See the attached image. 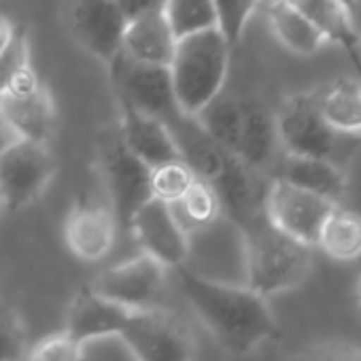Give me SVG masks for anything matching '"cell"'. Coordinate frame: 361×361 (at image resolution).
<instances>
[{
	"label": "cell",
	"mask_w": 361,
	"mask_h": 361,
	"mask_svg": "<svg viewBox=\"0 0 361 361\" xmlns=\"http://www.w3.org/2000/svg\"><path fill=\"white\" fill-rule=\"evenodd\" d=\"M211 188L215 190L219 198L221 213L238 230L264 211L266 188L264 190L259 188L257 172L247 168L232 153L226 157L221 172L211 180Z\"/></svg>",
	"instance_id": "cell-15"
},
{
	"label": "cell",
	"mask_w": 361,
	"mask_h": 361,
	"mask_svg": "<svg viewBox=\"0 0 361 361\" xmlns=\"http://www.w3.org/2000/svg\"><path fill=\"white\" fill-rule=\"evenodd\" d=\"M279 147L291 157L331 159L338 151V132L323 119L314 92L291 94L274 115Z\"/></svg>",
	"instance_id": "cell-9"
},
{
	"label": "cell",
	"mask_w": 361,
	"mask_h": 361,
	"mask_svg": "<svg viewBox=\"0 0 361 361\" xmlns=\"http://www.w3.org/2000/svg\"><path fill=\"white\" fill-rule=\"evenodd\" d=\"M196 119L224 151L234 155L243 128V100L219 94L196 115Z\"/></svg>",
	"instance_id": "cell-27"
},
{
	"label": "cell",
	"mask_w": 361,
	"mask_h": 361,
	"mask_svg": "<svg viewBox=\"0 0 361 361\" xmlns=\"http://www.w3.org/2000/svg\"><path fill=\"white\" fill-rule=\"evenodd\" d=\"M317 106L338 134H361V81L338 77L314 90Z\"/></svg>",
	"instance_id": "cell-23"
},
{
	"label": "cell",
	"mask_w": 361,
	"mask_h": 361,
	"mask_svg": "<svg viewBox=\"0 0 361 361\" xmlns=\"http://www.w3.org/2000/svg\"><path fill=\"white\" fill-rule=\"evenodd\" d=\"M257 5L259 0H213L215 28L221 32V37L228 41L232 49L240 43L245 28Z\"/></svg>",
	"instance_id": "cell-30"
},
{
	"label": "cell",
	"mask_w": 361,
	"mask_h": 361,
	"mask_svg": "<svg viewBox=\"0 0 361 361\" xmlns=\"http://www.w3.org/2000/svg\"><path fill=\"white\" fill-rule=\"evenodd\" d=\"M100 168L117 226L130 230L136 213L153 198L151 168L126 149L117 128L100 138Z\"/></svg>",
	"instance_id": "cell-5"
},
{
	"label": "cell",
	"mask_w": 361,
	"mask_h": 361,
	"mask_svg": "<svg viewBox=\"0 0 361 361\" xmlns=\"http://www.w3.org/2000/svg\"><path fill=\"white\" fill-rule=\"evenodd\" d=\"M119 9L123 11V16L130 20L147 16V13H155V11H164L168 0H117Z\"/></svg>",
	"instance_id": "cell-34"
},
{
	"label": "cell",
	"mask_w": 361,
	"mask_h": 361,
	"mask_svg": "<svg viewBox=\"0 0 361 361\" xmlns=\"http://www.w3.org/2000/svg\"><path fill=\"white\" fill-rule=\"evenodd\" d=\"M28 353V331L22 317L0 304V361H24Z\"/></svg>",
	"instance_id": "cell-32"
},
{
	"label": "cell",
	"mask_w": 361,
	"mask_h": 361,
	"mask_svg": "<svg viewBox=\"0 0 361 361\" xmlns=\"http://www.w3.org/2000/svg\"><path fill=\"white\" fill-rule=\"evenodd\" d=\"M245 245L247 287L262 298L300 287L314 262V247L304 245L276 230L264 211L240 228Z\"/></svg>",
	"instance_id": "cell-2"
},
{
	"label": "cell",
	"mask_w": 361,
	"mask_h": 361,
	"mask_svg": "<svg viewBox=\"0 0 361 361\" xmlns=\"http://www.w3.org/2000/svg\"><path fill=\"white\" fill-rule=\"evenodd\" d=\"M121 117L117 123L119 136L126 149L138 157L147 168H157L170 161H178V151L170 130L155 117H149L130 104L119 102Z\"/></svg>",
	"instance_id": "cell-16"
},
{
	"label": "cell",
	"mask_w": 361,
	"mask_h": 361,
	"mask_svg": "<svg viewBox=\"0 0 361 361\" xmlns=\"http://www.w3.org/2000/svg\"><path fill=\"white\" fill-rule=\"evenodd\" d=\"M340 3L355 16V11H357V5H359V0H340Z\"/></svg>",
	"instance_id": "cell-38"
},
{
	"label": "cell",
	"mask_w": 361,
	"mask_h": 361,
	"mask_svg": "<svg viewBox=\"0 0 361 361\" xmlns=\"http://www.w3.org/2000/svg\"><path fill=\"white\" fill-rule=\"evenodd\" d=\"M106 66L119 102L159 119L166 128L183 115L174 96L168 66L138 62L123 49Z\"/></svg>",
	"instance_id": "cell-4"
},
{
	"label": "cell",
	"mask_w": 361,
	"mask_h": 361,
	"mask_svg": "<svg viewBox=\"0 0 361 361\" xmlns=\"http://www.w3.org/2000/svg\"><path fill=\"white\" fill-rule=\"evenodd\" d=\"M13 140H16V136H13L5 126H0V155L5 153V149H7Z\"/></svg>",
	"instance_id": "cell-36"
},
{
	"label": "cell",
	"mask_w": 361,
	"mask_h": 361,
	"mask_svg": "<svg viewBox=\"0 0 361 361\" xmlns=\"http://www.w3.org/2000/svg\"><path fill=\"white\" fill-rule=\"evenodd\" d=\"M196 174L183 161H170L151 170V192L155 200L174 204L194 185Z\"/></svg>",
	"instance_id": "cell-29"
},
{
	"label": "cell",
	"mask_w": 361,
	"mask_h": 361,
	"mask_svg": "<svg viewBox=\"0 0 361 361\" xmlns=\"http://www.w3.org/2000/svg\"><path fill=\"white\" fill-rule=\"evenodd\" d=\"M338 204L312 192L272 178L264 192V215L283 234L314 247L319 230Z\"/></svg>",
	"instance_id": "cell-10"
},
{
	"label": "cell",
	"mask_w": 361,
	"mask_h": 361,
	"mask_svg": "<svg viewBox=\"0 0 361 361\" xmlns=\"http://www.w3.org/2000/svg\"><path fill=\"white\" fill-rule=\"evenodd\" d=\"M130 317L132 310H126L109 302L106 298L98 295L92 287H83L71 302L64 329L81 344H87L98 338H119Z\"/></svg>",
	"instance_id": "cell-17"
},
{
	"label": "cell",
	"mask_w": 361,
	"mask_h": 361,
	"mask_svg": "<svg viewBox=\"0 0 361 361\" xmlns=\"http://www.w3.org/2000/svg\"><path fill=\"white\" fill-rule=\"evenodd\" d=\"M174 272L185 300L228 353L249 355L279 336V325L268 300L247 285L221 283L185 266Z\"/></svg>",
	"instance_id": "cell-1"
},
{
	"label": "cell",
	"mask_w": 361,
	"mask_h": 361,
	"mask_svg": "<svg viewBox=\"0 0 361 361\" xmlns=\"http://www.w3.org/2000/svg\"><path fill=\"white\" fill-rule=\"evenodd\" d=\"M268 22L276 39L298 56H312L325 43L314 24L293 5L283 0H268Z\"/></svg>",
	"instance_id": "cell-24"
},
{
	"label": "cell",
	"mask_w": 361,
	"mask_h": 361,
	"mask_svg": "<svg viewBox=\"0 0 361 361\" xmlns=\"http://www.w3.org/2000/svg\"><path fill=\"white\" fill-rule=\"evenodd\" d=\"M119 338L136 361H194L196 357L192 329L161 306L132 312Z\"/></svg>",
	"instance_id": "cell-7"
},
{
	"label": "cell",
	"mask_w": 361,
	"mask_h": 361,
	"mask_svg": "<svg viewBox=\"0 0 361 361\" xmlns=\"http://www.w3.org/2000/svg\"><path fill=\"white\" fill-rule=\"evenodd\" d=\"M16 35H18L16 24H13L3 11H0V56H3V54L7 51V47L13 43Z\"/></svg>",
	"instance_id": "cell-35"
},
{
	"label": "cell",
	"mask_w": 361,
	"mask_h": 361,
	"mask_svg": "<svg viewBox=\"0 0 361 361\" xmlns=\"http://www.w3.org/2000/svg\"><path fill=\"white\" fill-rule=\"evenodd\" d=\"M130 232L142 247V253L157 259L168 270L185 266L192 236L178 224L170 204L151 198L132 219Z\"/></svg>",
	"instance_id": "cell-12"
},
{
	"label": "cell",
	"mask_w": 361,
	"mask_h": 361,
	"mask_svg": "<svg viewBox=\"0 0 361 361\" xmlns=\"http://www.w3.org/2000/svg\"><path fill=\"white\" fill-rule=\"evenodd\" d=\"M279 149L274 115L257 100H243V128L234 157L253 172H262Z\"/></svg>",
	"instance_id": "cell-20"
},
{
	"label": "cell",
	"mask_w": 361,
	"mask_h": 361,
	"mask_svg": "<svg viewBox=\"0 0 361 361\" xmlns=\"http://www.w3.org/2000/svg\"><path fill=\"white\" fill-rule=\"evenodd\" d=\"M287 183L312 192L321 198H327L338 204V198L346 190V174L344 170L331 159H317V157H291L285 155L281 174Z\"/></svg>",
	"instance_id": "cell-22"
},
{
	"label": "cell",
	"mask_w": 361,
	"mask_h": 361,
	"mask_svg": "<svg viewBox=\"0 0 361 361\" xmlns=\"http://www.w3.org/2000/svg\"><path fill=\"white\" fill-rule=\"evenodd\" d=\"M355 304H357V310L361 312V276L355 285Z\"/></svg>",
	"instance_id": "cell-37"
},
{
	"label": "cell",
	"mask_w": 361,
	"mask_h": 361,
	"mask_svg": "<svg viewBox=\"0 0 361 361\" xmlns=\"http://www.w3.org/2000/svg\"><path fill=\"white\" fill-rule=\"evenodd\" d=\"M283 3H289V5H295V3H298V0H283Z\"/></svg>",
	"instance_id": "cell-39"
},
{
	"label": "cell",
	"mask_w": 361,
	"mask_h": 361,
	"mask_svg": "<svg viewBox=\"0 0 361 361\" xmlns=\"http://www.w3.org/2000/svg\"><path fill=\"white\" fill-rule=\"evenodd\" d=\"M230 56L232 47L217 28L178 39L168 68L178 109L185 115L196 117L221 94Z\"/></svg>",
	"instance_id": "cell-3"
},
{
	"label": "cell",
	"mask_w": 361,
	"mask_h": 361,
	"mask_svg": "<svg viewBox=\"0 0 361 361\" xmlns=\"http://www.w3.org/2000/svg\"><path fill=\"white\" fill-rule=\"evenodd\" d=\"M327 257L336 262H353L361 257V215L336 207L323 221L317 243Z\"/></svg>",
	"instance_id": "cell-25"
},
{
	"label": "cell",
	"mask_w": 361,
	"mask_h": 361,
	"mask_svg": "<svg viewBox=\"0 0 361 361\" xmlns=\"http://www.w3.org/2000/svg\"><path fill=\"white\" fill-rule=\"evenodd\" d=\"M117 230L119 226L111 207L94 200H79L66 215L64 240L77 259L94 264L111 253Z\"/></svg>",
	"instance_id": "cell-14"
},
{
	"label": "cell",
	"mask_w": 361,
	"mask_h": 361,
	"mask_svg": "<svg viewBox=\"0 0 361 361\" xmlns=\"http://www.w3.org/2000/svg\"><path fill=\"white\" fill-rule=\"evenodd\" d=\"M291 361H361V346L344 340H325L302 348Z\"/></svg>",
	"instance_id": "cell-33"
},
{
	"label": "cell",
	"mask_w": 361,
	"mask_h": 361,
	"mask_svg": "<svg viewBox=\"0 0 361 361\" xmlns=\"http://www.w3.org/2000/svg\"><path fill=\"white\" fill-rule=\"evenodd\" d=\"M178 37L174 35L164 11L147 13L128 22L121 49L145 64L170 66Z\"/></svg>",
	"instance_id": "cell-19"
},
{
	"label": "cell",
	"mask_w": 361,
	"mask_h": 361,
	"mask_svg": "<svg viewBox=\"0 0 361 361\" xmlns=\"http://www.w3.org/2000/svg\"><path fill=\"white\" fill-rule=\"evenodd\" d=\"M168 268L157 259L140 253L128 262H121L113 268H106L90 285L98 295L109 302L132 310H151L159 308V300L166 289Z\"/></svg>",
	"instance_id": "cell-11"
},
{
	"label": "cell",
	"mask_w": 361,
	"mask_h": 361,
	"mask_svg": "<svg viewBox=\"0 0 361 361\" xmlns=\"http://www.w3.org/2000/svg\"><path fill=\"white\" fill-rule=\"evenodd\" d=\"M172 140L176 145L178 157L200 180H211L221 172L226 157L230 155L224 151L202 128V123L194 115H180L168 126Z\"/></svg>",
	"instance_id": "cell-18"
},
{
	"label": "cell",
	"mask_w": 361,
	"mask_h": 361,
	"mask_svg": "<svg viewBox=\"0 0 361 361\" xmlns=\"http://www.w3.org/2000/svg\"><path fill=\"white\" fill-rule=\"evenodd\" d=\"M293 7L314 24L325 41L338 43L348 54L361 77V37L355 30L353 13L340 0H298Z\"/></svg>",
	"instance_id": "cell-21"
},
{
	"label": "cell",
	"mask_w": 361,
	"mask_h": 361,
	"mask_svg": "<svg viewBox=\"0 0 361 361\" xmlns=\"http://www.w3.org/2000/svg\"><path fill=\"white\" fill-rule=\"evenodd\" d=\"M0 126H3V123H0Z\"/></svg>",
	"instance_id": "cell-41"
},
{
	"label": "cell",
	"mask_w": 361,
	"mask_h": 361,
	"mask_svg": "<svg viewBox=\"0 0 361 361\" xmlns=\"http://www.w3.org/2000/svg\"><path fill=\"white\" fill-rule=\"evenodd\" d=\"M24 361H87L85 344L75 340L66 329L43 336L37 344L28 346Z\"/></svg>",
	"instance_id": "cell-31"
},
{
	"label": "cell",
	"mask_w": 361,
	"mask_h": 361,
	"mask_svg": "<svg viewBox=\"0 0 361 361\" xmlns=\"http://www.w3.org/2000/svg\"><path fill=\"white\" fill-rule=\"evenodd\" d=\"M170 207H172L178 224L183 226V230L190 236L211 228L213 224H217L224 217L215 190L211 188V183L200 180V178L194 180V185L185 192L183 198Z\"/></svg>",
	"instance_id": "cell-26"
},
{
	"label": "cell",
	"mask_w": 361,
	"mask_h": 361,
	"mask_svg": "<svg viewBox=\"0 0 361 361\" xmlns=\"http://www.w3.org/2000/svg\"><path fill=\"white\" fill-rule=\"evenodd\" d=\"M164 13L178 39L215 28L213 0H168Z\"/></svg>",
	"instance_id": "cell-28"
},
{
	"label": "cell",
	"mask_w": 361,
	"mask_h": 361,
	"mask_svg": "<svg viewBox=\"0 0 361 361\" xmlns=\"http://www.w3.org/2000/svg\"><path fill=\"white\" fill-rule=\"evenodd\" d=\"M0 123L16 138L43 142L56 128V104L32 66L22 68L0 87Z\"/></svg>",
	"instance_id": "cell-6"
},
{
	"label": "cell",
	"mask_w": 361,
	"mask_h": 361,
	"mask_svg": "<svg viewBox=\"0 0 361 361\" xmlns=\"http://www.w3.org/2000/svg\"><path fill=\"white\" fill-rule=\"evenodd\" d=\"M71 26L77 41L109 64L121 51L128 18L117 0H77L71 11Z\"/></svg>",
	"instance_id": "cell-13"
},
{
	"label": "cell",
	"mask_w": 361,
	"mask_h": 361,
	"mask_svg": "<svg viewBox=\"0 0 361 361\" xmlns=\"http://www.w3.org/2000/svg\"><path fill=\"white\" fill-rule=\"evenodd\" d=\"M5 213V207H3V200H0V215H3Z\"/></svg>",
	"instance_id": "cell-40"
},
{
	"label": "cell",
	"mask_w": 361,
	"mask_h": 361,
	"mask_svg": "<svg viewBox=\"0 0 361 361\" xmlns=\"http://www.w3.org/2000/svg\"><path fill=\"white\" fill-rule=\"evenodd\" d=\"M56 176V157L43 142L16 138L0 155V200L5 211L30 207Z\"/></svg>",
	"instance_id": "cell-8"
}]
</instances>
